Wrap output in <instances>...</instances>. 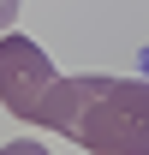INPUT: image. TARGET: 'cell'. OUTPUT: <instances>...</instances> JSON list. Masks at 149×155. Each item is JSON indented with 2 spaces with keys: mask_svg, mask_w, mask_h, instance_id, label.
Masks as SVG:
<instances>
[{
  "mask_svg": "<svg viewBox=\"0 0 149 155\" xmlns=\"http://www.w3.org/2000/svg\"><path fill=\"white\" fill-rule=\"evenodd\" d=\"M48 131L90 155H149V78H60Z\"/></svg>",
  "mask_w": 149,
  "mask_h": 155,
  "instance_id": "cell-1",
  "label": "cell"
},
{
  "mask_svg": "<svg viewBox=\"0 0 149 155\" xmlns=\"http://www.w3.org/2000/svg\"><path fill=\"white\" fill-rule=\"evenodd\" d=\"M60 72L48 66L30 36H0V107L18 114L24 125H48V107H54Z\"/></svg>",
  "mask_w": 149,
  "mask_h": 155,
  "instance_id": "cell-2",
  "label": "cell"
},
{
  "mask_svg": "<svg viewBox=\"0 0 149 155\" xmlns=\"http://www.w3.org/2000/svg\"><path fill=\"white\" fill-rule=\"evenodd\" d=\"M18 6H24V0H0V36H6V24L18 18Z\"/></svg>",
  "mask_w": 149,
  "mask_h": 155,
  "instance_id": "cell-3",
  "label": "cell"
},
{
  "mask_svg": "<svg viewBox=\"0 0 149 155\" xmlns=\"http://www.w3.org/2000/svg\"><path fill=\"white\" fill-rule=\"evenodd\" d=\"M0 155H48V149H42V143H6Z\"/></svg>",
  "mask_w": 149,
  "mask_h": 155,
  "instance_id": "cell-4",
  "label": "cell"
}]
</instances>
